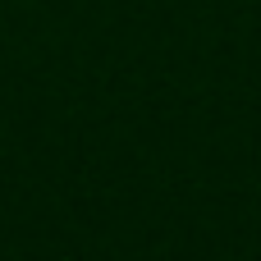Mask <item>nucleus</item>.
I'll return each mask as SVG.
<instances>
[]
</instances>
